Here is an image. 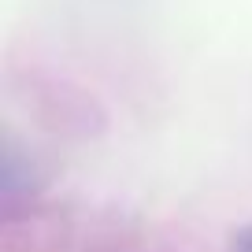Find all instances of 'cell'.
Segmentation results:
<instances>
[{
	"mask_svg": "<svg viewBox=\"0 0 252 252\" xmlns=\"http://www.w3.org/2000/svg\"><path fill=\"white\" fill-rule=\"evenodd\" d=\"M234 252H252V230H241L234 237Z\"/></svg>",
	"mask_w": 252,
	"mask_h": 252,
	"instance_id": "cell-1",
	"label": "cell"
}]
</instances>
